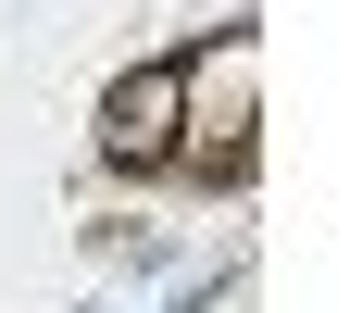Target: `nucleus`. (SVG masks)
Here are the masks:
<instances>
[{
  "label": "nucleus",
  "mask_w": 350,
  "mask_h": 313,
  "mask_svg": "<svg viewBox=\"0 0 350 313\" xmlns=\"http://www.w3.org/2000/svg\"><path fill=\"white\" fill-rule=\"evenodd\" d=\"M188 75H200L188 51L113 75V101H100V151H113V163H163V151H175V113H188Z\"/></svg>",
  "instance_id": "obj_1"
}]
</instances>
